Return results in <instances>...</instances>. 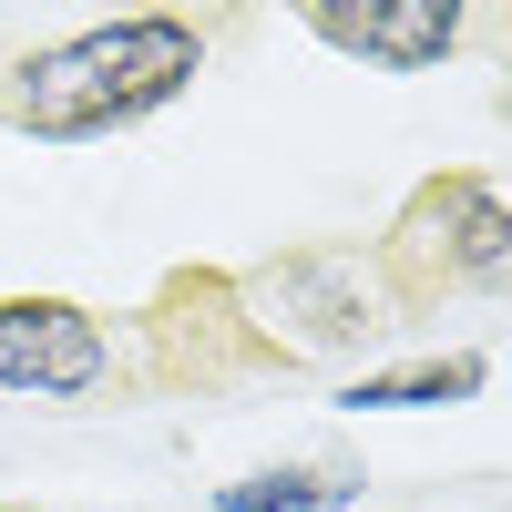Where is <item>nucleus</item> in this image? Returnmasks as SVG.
<instances>
[{
    "instance_id": "nucleus-1",
    "label": "nucleus",
    "mask_w": 512,
    "mask_h": 512,
    "mask_svg": "<svg viewBox=\"0 0 512 512\" xmlns=\"http://www.w3.org/2000/svg\"><path fill=\"white\" fill-rule=\"evenodd\" d=\"M205 41L185 21H103L62 41V52H31L11 82V123H31L41 144H82V134H123V123L164 113L195 82Z\"/></svg>"
},
{
    "instance_id": "nucleus-2",
    "label": "nucleus",
    "mask_w": 512,
    "mask_h": 512,
    "mask_svg": "<svg viewBox=\"0 0 512 512\" xmlns=\"http://www.w3.org/2000/svg\"><path fill=\"white\" fill-rule=\"evenodd\" d=\"M113 369L103 328L72 308V297H0V390L31 400H82Z\"/></svg>"
},
{
    "instance_id": "nucleus-3",
    "label": "nucleus",
    "mask_w": 512,
    "mask_h": 512,
    "mask_svg": "<svg viewBox=\"0 0 512 512\" xmlns=\"http://www.w3.org/2000/svg\"><path fill=\"white\" fill-rule=\"evenodd\" d=\"M308 31L379 72H431L461 41V11H441V0H328V11H308Z\"/></svg>"
},
{
    "instance_id": "nucleus-4",
    "label": "nucleus",
    "mask_w": 512,
    "mask_h": 512,
    "mask_svg": "<svg viewBox=\"0 0 512 512\" xmlns=\"http://www.w3.org/2000/svg\"><path fill=\"white\" fill-rule=\"evenodd\" d=\"M472 390H482V359L461 349V359H420V369H369L349 390V410H451Z\"/></svg>"
},
{
    "instance_id": "nucleus-5",
    "label": "nucleus",
    "mask_w": 512,
    "mask_h": 512,
    "mask_svg": "<svg viewBox=\"0 0 512 512\" xmlns=\"http://www.w3.org/2000/svg\"><path fill=\"white\" fill-rule=\"evenodd\" d=\"M318 502H338V482H308V472H267V482L216 492V512H318Z\"/></svg>"
}]
</instances>
